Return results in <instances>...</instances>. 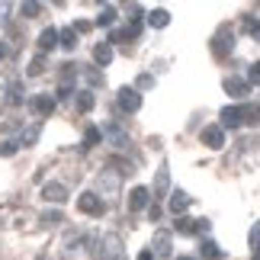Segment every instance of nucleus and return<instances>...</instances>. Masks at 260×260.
I'll return each mask as SVG.
<instances>
[{
    "label": "nucleus",
    "instance_id": "nucleus-1",
    "mask_svg": "<svg viewBox=\"0 0 260 260\" xmlns=\"http://www.w3.org/2000/svg\"><path fill=\"white\" fill-rule=\"evenodd\" d=\"M100 260H125V247H122V238L119 235H103L100 238Z\"/></svg>",
    "mask_w": 260,
    "mask_h": 260
},
{
    "label": "nucleus",
    "instance_id": "nucleus-2",
    "mask_svg": "<svg viewBox=\"0 0 260 260\" xmlns=\"http://www.w3.org/2000/svg\"><path fill=\"white\" fill-rule=\"evenodd\" d=\"M116 103H119L122 113H138V109H142V93H138L135 87H122L116 93Z\"/></svg>",
    "mask_w": 260,
    "mask_h": 260
},
{
    "label": "nucleus",
    "instance_id": "nucleus-3",
    "mask_svg": "<svg viewBox=\"0 0 260 260\" xmlns=\"http://www.w3.org/2000/svg\"><path fill=\"white\" fill-rule=\"evenodd\" d=\"M77 209H81L84 215H103L106 212V203L100 193H84L81 199H77Z\"/></svg>",
    "mask_w": 260,
    "mask_h": 260
},
{
    "label": "nucleus",
    "instance_id": "nucleus-4",
    "mask_svg": "<svg viewBox=\"0 0 260 260\" xmlns=\"http://www.w3.org/2000/svg\"><path fill=\"white\" fill-rule=\"evenodd\" d=\"M222 87H225V93L235 96V100H241V96L251 93V84H247V77H225Z\"/></svg>",
    "mask_w": 260,
    "mask_h": 260
},
{
    "label": "nucleus",
    "instance_id": "nucleus-5",
    "mask_svg": "<svg viewBox=\"0 0 260 260\" xmlns=\"http://www.w3.org/2000/svg\"><path fill=\"white\" fill-rule=\"evenodd\" d=\"M203 145L212 148V151H218V148L225 145V128L218 125V122H215V125H206V128H203Z\"/></svg>",
    "mask_w": 260,
    "mask_h": 260
},
{
    "label": "nucleus",
    "instance_id": "nucleus-6",
    "mask_svg": "<svg viewBox=\"0 0 260 260\" xmlns=\"http://www.w3.org/2000/svg\"><path fill=\"white\" fill-rule=\"evenodd\" d=\"M148 206H151V189L135 186L132 193H128V209H132V212H142V209H148Z\"/></svg>",
    "mask_w": 260,
    "mask_h": 260
},
{
    "label": "nucleus",
    "instance_id": "nucleus-7",
    "mask_svg": "<svg viewBox=\"0 0 260 260\" xmlns=\"http://www.w3.org/2000/svg\"><path fill=\"white\" fill-rule=\"evenodd\" d=\"M218 119H222V122H218L222 128H238V125L244 122V106H225Z\"/></svg>",
    "mask_w": 260,
    "mask_h": 260
},
{
    "label": "nucleus",
    "instance_id": "nucleus-8",
    "mask_svg": "<svg viewBox=\"0 0 260 260\" xmlns=\"http://www.w3.org/2000/svg\"><path fill=\"white\" fill-rule=\"evenodd\" d=\"M42 199H45V203H58V206H61L64 199H68V186L58 183V180H52V183L42 186Z\"/></svg>",
    "mask_w": 260,
    "mask_h": 260
},
{
    "label": "nucleus",
    "instance_id": "nucleus-9",
    "mask_svg": "<svg viewBox=\"0 0 260 260\" xmlns=\"http://www.w3.org/2000/svg\"><path fill=\"white\" fill-rule=\"evenodd\" d=\"M232 48H235V42H232V29H222V32L215 36V42H212V52H215L218 58H228V55H232Z\"/></svg>",
    "mask_w": 260,
    "mask_h": 260
},
{
    "label": "nucleus",
    "instance_id": "nucleus-10",
    "mask_svg": "<svg viewBox=\"0 0 260 260\" xmlns=\"http://www.w3.org/2000/svg\"><path fill=\"white\" fill-rule=\"evenodd\" d=\"M119 183H122V174H119L116 167H106V171L100 174V189H103V193H116Z\"/></svg>",
    "mask_w": 260,
    "mask_h": 260
},
{
    "label": "nucleus",
    "instance_id": "nucleus-11",
    "mask_svg": "<svg viewBox=\"0 0 260 260\" xmlns=\"http://www.w3.org/2000/svg\"><path fill=\"white\" fill-rule=\"evenodd\" d=\"M189 203H193V196H186L183 189H174V193H171V199H167V209H171L174 215H183L186 209H189Z\"/></svg>",
    "mask_w": 260,
    "mask_h": 260
},
{
    "label": "nucleus",
    "instance_id": "nucleus-12",
    "mask_svg": "<svg viewBox=\"0 0 260 260\" xmlns=\"http://www.w3.org/2000/svg\"><path fill=\"white\" fill-rule=\"evenodd\" d=\"M171 244H174V238H171V232H167V228L154 232L151 247H154V254H157V257H171Z\"/></svg>",
    "mask_w": 260,
    "mask_h": 260
},
{
    "label": "nucleus",
    "instance_id": "nucleus-13",
    "mask_svg": "<svg viewBox=\"0 0 260 260\" xmlns=\"http://www.w3.org/2000/svg\"><path fill=\"white\" fill-rule=\"evenodd\" d=\"M58 45V29L55 26H48V29H42V36H39V52H52V48Z\"/></svg>",
    "mask_w": 260,
    "mask_h": 260
},
{
    "label": "nucleus",
    "instance_id": "nucleus-14",
    "mask_svg": "<svg viewBox=\"0 0 260 260\" xmlns=\"http://www.w3.org/2000/svg\"><path fill=\"white\" fill-rule=\"evenodd\" d=\"M93 61L100 68H106L109 61H113V45H109V42H96L93 45Z\"/></svg>",
    "mask_w": 260,
    "mask_h": 260
},
{
    "label": "nucleus",
    "instance_id": "nucleus-15",
    "mask_svg": "<svg viewBox=\"0 0 260 260\" xmlns=\"http://www.w3.org/2000/svg\"><path fill=\"white\" fill-rule=\"evenodd\" d=\"M55 109V96H48V93H39V96H32V113H39V116H48Z\"/></svg>",
    "mask_w": 260,
    "mask_h": 260
},
{
    "label": "nucleus",
    "instance_id": "nucleus-16",
    "mask_svg": "<svg viewBox=\"0 0 260 260\" xmlns=\"http://www.w3.org/2000/svg\"><path fill=\"white\" fill-rule=\"evenodd\" d=\"M106 138H109V145H113V148H128V135L119 125H113V122L106 125Z\"/></svg>",
    "mask_w": 260,
    "mask_h": 260
},
{
    "label": "nucleus",
    "instance_id": "nucleus-17",
    "mask_svg": "<svg viewBox=\"0 0 260 260\" xmlns=\"http://www.w3.org/2000/svg\"><path fill=\"white\" fill-rule=\"evenodd\" d=\"M58 45H61V48H68V52H74V48H77V32H74L71 26L58 29Z\"/></svg>",
    "mask_w": 260,
    "mask_h": 260
},
{
    "label": "nucleus",
    "instance_id": "nucleus-18",
    "mask_svg": "<svg viewBox=\"0 0 260 260\" xmlns=\"http://www.w3.org/2000/svg\"><path fill=\"white\" fill-rule=\"evenodd\" d=\"M148 23H151L154 29H164L167 23H171V13H167V10H161V7H157V10H151V13H148Z\"/></svg>",
    "mask_w": 260,
    "mask_h": 260
},
{
    "label": "nucleus",
    "instance_id": "nucleus-19",
    "mask_svg": "<svg viewBox=\"0 0 260 260\" xmlns=\"http://www.w3.org/2000/svg\"><path fill=\"white\" fill-rule=\"evenodd\" d=\"M39 135H42V125L36 122V125H29L26 132H23V138H19V145H23V148H32V145L39 142Z\"/></svg>",
    "mask_w": 260,
    "mask_h": 260
},
{
    "label": "nucleus",
    "instance_id": "nucleus-20",
    "mask_svg": "<svg viewBox=\"0 0 260 260\" xmlns=\"http://www.w3.org/2000/svg\"><path fill=\"white\" fill-rule=\"evenodd\" d=\"M167 186H171V171H157V177H154V193L157 196H167Z\"/></svg>",
    "mask_w": 260,
    "mask_h": 260
},
{
    "label": "nucleus",
    "instance_id": "nucleus-21",
    "mask_svg": "<svg viewBox=\"0 0 260 260\" xmlns=\"http://www.w3.org/2000/svg\"><path fill=\"white\" fill-rule=\"evenodd\" d=\"M199 251H203L206 260H222V247H218L215 241H209V238H206L203 244H199Z\"/></svg>",
    "mask_w": 260,
    "mask_h": 260
},
{
    "label": "nucleus",
    "instance_id": "nucleus-22",
    "mask_svg": "<svg viewBox=\"0 0 260 260\" xmlns=\"http://www.w3.org/2000/svg\"><path fill=\"white\" fill-rule=\"evenodd\" d=\"M77 109H81V113H90V109H93V93H90V90H81V93H77Z\"/></svg>",
    "mask_w": 260,
    "mask_h": 260
},
{
    "label": "nucleus",
    "instance_id": "nucleus-23",
    "mask_svg": "<svg viewBox=\"0 0 260 260\" xmlns=\"http://www.w3.org/2000/svg\"><path fill=\"white\" fill-rule=\"evenodd\" d=\"M116 16H119V13H116V7H103V13L96 16V26H113V23H116Z\"/></svg>",
    "mask_w": 260,
    "mask_h": 260
},
{
    "label": "nucleus",
    "instance_id": "nucleus-24",
    "mask_svg": "<svg viewBox=\"0 0 260 260\" xmlns=\"http://www.w3.org/2000/svg\"><path fill=\"white\" fill-rule=\"evenodd\" d=\"M23 84H10V93H7V103H13V106H19L23 103Z\"/></svg>",
    "mask_w": 260,
    "mask_h": 260
},
{
    "label": "nucleus",
    "instance_id": "nucleus-25",
    "mask_svg": "<svg viewBox=\"0 0 260 260\" xmlns=\"http://www.w3.org/2000/svg\"><path fill=\"white\" fill-rule=\"evenodd\" d=\"M42 71H45V55H36L32 61H29L26 74H29V77H36V74H42Z\"/></svg>",
    "mask_w": 260,
    "mask_h": 260
},
{
    "label": "nucleus",
    "instance_id": "nucleus-26",
    "mask_svg": "<svg viewBox=\"0 0 260 260\" xmlns=\"http://www.w3.org/2000/svg\"><path fill=\"white\" fill-rule=\"evenodd\" d=\"M100 138H103V132H100V128H87V135H84V148L100 145Z\"/></svg>",
    "mask_w": 260,
    "mask_h": 260
},
{
    "label": "nucleus",
    "instance_id": "nucleus-27",
    "mask_svg": "<svg viewBox=\"0 0 260 260\" xmlns=\"http://www.w3.org/2000/svg\"><path fill=\"white\" fill-rule=\"evenodd\" d=\"M177 232L180 235H196V222H193V218H180V222H177Z\"/></svg>",
    "mask_w": 260,
    "mask_h": 260
},
{
    "label": "nucleus",
    "instance_id": "nucleus-28",
    "mask_svg": "<svg viewBox=\"0 0 260 260\" xmlns=\"http://www.w3.org/2000/svg\"><path fill=\"white\" fill-rule=\"evenodd\" d=\"M244 29H247V32H251L257 42H260V19H257V16H251V19L244 16Z\"/></svg>",
    "mask_w": 260,
    "mask_h": 260
},
{
    "label": "nucleus",
    "instance_id": "nucleus-29",
    "mask_svg": "<svg viewBox=\"0 0 260 260\" xmlns=\"http://www.w3.org/2000/svg\"><path fill=\"white\" fill-rule=\"evenodd\" d=\"M39 10H42L39 4H19V13H23V16H29V19H32V16H39Z\"/></svg>",
    "mask_w": 260,
    "mask_h": 260
},
{
    "label": "nucleus",
    "instance_id": "nucleus-30",
    "mask_svg": "<svg viewBox=\"0 0 260 260\" xmlns=\"http://www.w3.org/2000/svg\"><path fill=\"white\" fill-rule=\"evenodd\" d=\"M251 251H254V254H260V222L251 228Z\"/></svg>",
    "mask_w": 260,
    "mask_h": 260
},
{
    "label": "nucleus",
    "instance_id": "nucleus-31",
    "mask_svg": "<svg viewBox=\"0 0 260 260\" xmlns=\"http://www.w3.org/2000/svg\"><path fill=\"white\" fill-rule=\"evenodd\" d=\"M58 222H64L61 212H42V225H58Z\"/></svg>",
    "mask_w": 260,
    "mask_h": 260
},
{
    "label": "nucleus",
    "instance_id": "nucleus-32",
    "mask_svg": "<svg viewBox=\"0 0 260 260\" xmlns=\"http://www.w3.org/2000/svg\"><path fill=\"white\" fill-rule=\"evenodd\" d=\"M247 84H260V61H254L247 68Z\"/></svg>",
    "mask_w": 260,
    "mask_h": 260
},
{
    "label": "nucleus",
    "instance_id": "nucleus-33",
    "mask_svg": "<svg viewBox=\"0 0 260 260\" xmlns=\"http://www.w3.org/2000/svg\"><path fill=\"white\" fill-rule=\"evenodd\" d=\"M16 148H19V142H4V145H0V154L10 157V154H16Z\"/></svg>",
    "mask_w": 260,
    "mask_h": 260
},
{
    "label": "nucleus",
    "instance_id": "nucleus-34",
    "mask_svg": "<svg viewBox=\"0 0 260 260\" xmlns=\"http://www.w3.org/2000/svg\"><path fill=\"white\" fill-rule=\"evenodd\" d=\"M90 26H93V23H87V19H77V23H74L71 29H74L77 36H81V32H90Z\"/></svg>",
    "mask_w": 260,
    "mask_h": 260
},
{
    "label": "nucleus",
    "instance_id": "nucleus-35",
    "mask_svg": "<svg viewBox=\"0 0 260 260\" xmlns=\"http://www.w3.org/2000/svg\"><path fill=\"white\" fill-rule=\"evenodd\" d=\"M84 77H87V84H90V87H96V84H103V77H100V71H87Z\"/></svg>",
    "mask_w": 260,
    "mask_h": 260
},
{
    "label": "nucleus",
    "instance_id": "nucleus-36",
    "mask_svg": "<svg viewBox=\"0 0 260 260\" xmlns=\"http://www.w3.org/2000/svg\"><path fill=\"white\" fill-rule=\"evenodd\" d=\"M71 93H74V87H71V84H61V87H58V100H68Z\"/></svg>",
    "mask_w": 260,
    "mask_h": 260
},
{
    "label": "nucleus",
    "instance_id": "nucleus-37",
    "mask_svg": "<svg viewBox=\"0 0 260 260\" xmlns=\"http://www.w3.org/2000/svg\"><path fill=\"white\" fill-rule=\"evenodd\" d=\"M138 87H142V90H148V87H154V77H148V74H142V77H138Z\"/></svg>",
    "mask_w": 260,
    "mask_h": 260
},
{
    "label": "nucleus",
    "instance_id": "nucleus-38",
    "mask_svg": "<svg viewBox=\"0 0 260 260\" xmlns=\"http://www.w3.org/2000/svg\"><path fill=\"white\" fill-rule=\"evenodd\" d=\"M209 228H212V225H209L206 218H199V222H196V232H199V235H209Z\"/></svg>",
    "mask_w": 260,
    "mask_h": 260
},
{
    "label": "nucleus",
    "instance_id": "nucleus-39",
    "mask_svg": "<svg viewBox=\"0 0 260 260\" xmlns=\"http://www.w3.org/2000/svg\"><path fill=\"white\" fill-rule=\"evenodd\" d=\"M148 215H151L154 222H157V218H161V206H148Z\"/></svg>",
    "mask_w": 260,
    "mask_h": 260
},
{
    "label": "nucleus",
    "instance_id": "nucleus-40",
    "mask_svg": "<svg viewBox=\"0 0 260 260\" xmlns=\"http://www.w3.org/2000/svg\"><path fill=\"white\" fill-rule=\"evenodd\" d=\"M138 260H154V251H142V254H138Z\"/></svg>",
    "mask_w": 260,
    "mask_h": 260
},
{
    "label": "nucleus",
    "instance_id": "nucleus-41",
    "mask_svg": "<svg viewBox=\"0 0 260 260\" xmlns=\"http://www.w3.org/2000/svg\"><path fill=\"white\" fill-rule=\"evenodd\" d=\"M7 52H10V48H7V42H0V61L7 58Z\"/></svg>",
    "mask_w": 260,
    "mask_h": 260
},
{
    "label": "nucleus",
    "instance_id": "nucleus-42",
    "mask_svg": "<svg viewBox=\"0 0 260 260\" xmlns=\"http://www.w3.org/2000/svg\"><path fill=\"white\" fill-rule=\"evenodd\" d=\"M177 260H196V257H177Z\"/></svg>",
    "mask_w": 260,
    "mask_h": 260
},
{
    "label": "nucleus",
    "instance_id": "nucleus-43",
    "mask_svg": "<svg viewBox=\"0 0 260 260\" xmlns=\"http://www.w3.org/2000/svg\"><path fill=\"white\" fill-rule=\"evenodd\" d=\"M254 260H260V254H254Z\"/></svg>",
    "mask_w": 260,
    "mask_h": 260
}]
</instances>
